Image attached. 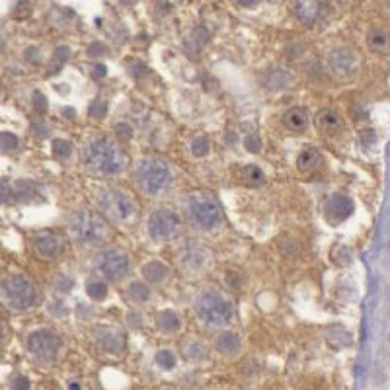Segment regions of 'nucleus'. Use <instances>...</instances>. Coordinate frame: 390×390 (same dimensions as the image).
<instances>
[{
  "instance_id": "14",
  "label": "nucleus",
  "mask_w": 390,
  "mask_h": 390,
  "mask_svg": "<svg viewBox=\"0 0 390 390\" xmlns=\"http://www.w3.org/2000/svg\"><path fill=\"white\" fill-rule=\"evenodd\" d=\"M316 127H318V131L324 135H328V137H334V135L341 133V129H343V119L338 111H334V109H320L318 114H316Z\"/></svg>"
},
{
  "instance_id": "8",
  "label": "nucleus",
  "mask_w": 390,
  "mask_h": 390,
  "mask_svg": "<svg viewBox=\"0 0 390 390\" xmlns=\"http://www.w3.org/2000/svg\"><path fill=\"white\" fill-rule=\"evenodd\" d=\"M96 269L108 281H121L129 269V260L119 250H104L96 256Z\"/></svg>"
},
{
  "instance_id": "35",
  "label": "nucleus",
  "mask_w": 390,
  "mask_h": 390,
  "mask_svg": "<svg viewBox=\"0 0 390 390\" xmlns=\"http://www.w3.org/2000/svg\"><path fill=\"white\" fill-rule=\"evenodd\" d=\"M94 73H96V75L98 76H104L106 75V67H104V65H96V67H94Z\"/></svg>"
},
{
  "instance_id": "19",
  "label": "nucleus",
  "mask_w": 390,
  "mask_h": 390,
  "mask_svg": "<svg viewBox=\"0 0 390 390\" xmlns=\"http://www.w3.org/2000/svg\"><path fill=\"white\" fill-rule=\"evenodd\" d=\"M168 274H170V269H168L164 264H160V262H149V264L142 266V275H145L150 283L164 281L168 277Z\"/></svg>"
},
{
  "instance_id": "27",
  "label": "nucleus",
  "mask_w": 390,
  "mask_h": 390,
  "mask_svg": "<svg viewBox=\"0 0 390 390\" xmlns=\"http://www.w3.org/2000/svg\"><path fill=\"white\" fill-rule=\"evenodd\" d=\"M209 141L205 139V137H197L195 141L191 142V152L195 154V157H205L209 152Z\"/></svg>"
},
{
  "instance_id": "20",
  "label": "nucleus",
  "mask_w": 390,
  "mask_h": 390,
  "mask_svg": "<svg viewBox=\"0 0 390 390\" xmlns=\"http://www.w3.org/2000/svg\"><path fill=\"white\" fill-rule=\"evenodd\" d=\"M157 324L160 330H164V332H176V330H180V316L172 312V310H164V312H158L157 316Z\"/></svg>"
},
{
  "instance_id": "13",
  "label": "nucleus",
  "mask_w": 390,
  "mask_h": 390,
  "mask_svg": "<svg viewBox=\"0 0 390 390\" xmlns=\"http://www.w3.org/2000/svg\"><path fill=\"white\" fill-rule=\"evenodd\" d=\"M328 65L332 68L334 75L338 76H349L353 75V71L357 67V57L353 51L348 49H338L330 53L328 57Z\"/></svg>"
},
{
  "instance_id": "16",
  "label": "nucleus",
  "mask_w": 390,
  "mask_h": 390,
  "mask_svg": "<svg viewBox=\"0 0 390 390\" xmlns=\"http://www.w3.org/2000/svg\"><path fill=\"white\" fill-rule=\"evenodd\" d=\"M283 123L287 129L291 131H295V133H300V131H305L308 125V116L307 111L303 108H291L285 111V116H283Z\"/></svg>"
},
{
  "instance_id": "10",
  "label": "nucleus",
  "mask_w": 390,
  "mask_h": 390,
  "mask_svg": "<svg viewBox=\"0 0 390 390\" xmlns=\"http://www.w3.org/2000/svg\"><path fill=\"white\" fill-rule=\"evenodd\" d=\"M180 231V217L174 211L168 209H158L149 219V233L157 240H166L172 238Z\"/></svg>"
},
{
  "instance_id": "28",
  "label": "nucleus",
  "mask_w": 390,
  "mask_h": 390,
  "mask_svg": "<svg viewBox=\"0 0 390 390\" xmlns=\"http://www.w3.org/2000/svg\"><path fill=\"white\" fill-rule=\"evenodd\" d=\"M158 365L164 367V369H172L176 365V357L172 351H168V349H162V351H158L157 355Z\"/></svg>"
},
{
  "instance_id": "18",
  "label": "nucleus",
  "mask_w": 390,
  "mask_h": 390,
  "mask_svg": "<svg viewBox=\"0 0 390 390\" xmlns=\"http://www.w3.org/2000/svg\"><path fill=\"white\" fill-rule=\"evenodd\" d=\"M297 16L305 24H316V20L320 16V4L318 2H299L297 4Z\"/></svg>"
},
{
  "instance_id": "15",
  "label": "nucleus",
  "mask_w": 390,
  "mask_h": 390,
  "mask_svg": "<svg viewBox=\"0 0 390 390\" xmlns=\"http://www.w3.org/2000/svg\"><path fill=\"white\" fill-rule=\"evenodd\" d=\"M96 340H98V346L104 351H108V353H119L125 348L123 334L116 330V328H100V330H96Z\"/></svg>"
},
{
  "instance_id": "1",
  "label": "nucleus",
  "mask_w": 390,
  "mask_h": 390,
  "mask_svg": "<svg viewBox=\"0 0 390 390\" xmlns=\"http://www.w3.org/2000/svg\"><path fill=\"white\" fill-rule=\"evenodd\" d=\"M84 162L98 174L114 176L119 174L127 166V154L116 141L102 137L88 142V147L84 150Z\"/></svg>"
},
{
  "instance_id": "2",
  "label": "nucleus",
  "mask_w": 390,
  "mask_h": 390,
  "mask_svg": "<svg viewBox=\"0 0 390 390\" xmlns=\"http://www.w3.org/2000/svg\"><path fill=\"white\" fill-rule=\"evenodd\" d=\"M2 297L10 308L28 310L35 305L37 291H35L34 283L24 275H10L2 281Z\"/></svg>"
},
{
  "instance_id": "22",
  "label": "nucleus",
  "mask_w": 390,
  "mask_h": 390,
  "mask_svg": "<svg viewBox=\"0 0 390 390\" xmlns=\"http://www.w3.org/2000/svg\"><path fill=\"white\" fill-rule=\"evenodd\" d=\"M240 178L244 180V183H248V185H252V188L262 185V183H264V180H266L264 172H262V170H260L257 166H254V164H248V166L242 168Z\"/></svg>"
},
{
  "instance_id": "24",
  "label": "nucleus",
  "mask_w": 390,
  "mask_h": 390,
  "mask_svg": "<svg viewBox=\"0 0 390 390\" xmlns=\"http://www.w3.org/2000/svg\"><path fill=\"white\" fill-rule=\"evenodd\" d=\"M129 297L137 303H145V300L150 297V291L147 285H142V283H131L129 285Z\"/></svg>"
},
{
  "instance_id": "25",
  "label": "nucleus",
  "mask_w": 390,
  "mask_h": 390,
  "mask_svg": "<svg viewBox=\"0 0 390 390\" xmlns=\"http://www.w3.org/2000/svg\"><path fill=\"white\" fill-rule=\"evenodd\" d=\"M86 293H88V297H90V299L102 300V299H106V295H108V287H106L102 281H92L86 285Z\"/></svg>"
},
{
  "instance_id": "6",
  "label": "nucleus",
  "mask_w": 390,
  "mask_h": 390,
  "mask_svg": "<svg viewBox=\"0 0 390 390\" xmlns=\"http://www.w3.org/2000/svg\"><path fill=\"white\" fill-rule=\"evenodd\" d=\"M139 182L147 193L157 195L162 190H166L168 183L172 182L170 168L160 160H145L139 166Z\"/></svg>"
},
{
  "instance_id": "23",
  "label": "nucleus",
  "mask_w": 390,
  "mask_h": 390,
  "mask_svg": "<svg viewBox=\"0 0 390 390\" xmlns=\"http://www.w3.org/2000/svg\"><path fill=\"white\" fill-rule=\"evenodd\" d=\"M369 43H371L373 49L384 53V51L390 49V35L386 32H382V30H373L369 34Z\"/></svg>"
},
{
  "instance_id": "34",
  "label": "nucleus",
  "mask_w": 390,
  "mask_h": 390,
  "mask_svg": "<svg viewBox=\"0 0 390 390\" xmlns=\"http://www.w3.org/2000/svg\"><path fill=\"white\" fill-rule=\"evenodd\" d=\"M244 145H246V149L250 152H257L260 150V139H257V135H248L246 139H244Z\"/></svg>"
},
{
  "instance_id": "31",
  "label": "nucleus",
  "mask_w": 390,
  "mask_h": 390,
  "mask_svg": "<svg viewBox=\"0 0 390 390\" xmlns=\"http://www.w3.org/2000/svg\"><path fill=\"white\" fill-rule=\"evenodd\" d=\"M108 114V106L104 102H94L90 106V116L96 117V119H104Z\"/></svg>"
},
{
  "instance_id": "29",
  "label": "nucleus",
  "mask_w": 390,
  "mask_h": 390,
  "mask_svg": "<svg viewBox=\"0 0 390 390\" xmlns=\"http://www.w3.org/2000/svg\"><path fill=\"white\" fill-rule=\"evenodd\" d=\"M0 142H2V149L4 150H14L18 149V139L8 131H4V133L0 135Z\"/></svg>"
},
{
  "instance_id": "11",
  "label": "nucleus",
  "mask_w": 390,
  "mask_h": 390,
  "mask_svg": "<svg viewBox=\"0 0 390 390\" xmlns=\"http://www.w3.org/2000/svg\"><path fill=\"white\" fill-rule=\"evenodd\" d=\"M351 213H353V201L349 200L348 195H340V193L330 195L324 205V215L330 224L343 223Z\"/></svg>"
},
{
  "instance_id": "17",
  "label": "nucleus",
  "mask_w": 390,
  "mask_h": 390,
  "mask_svg": "<svg viewBox=\"0 0 390 390\" xmlns=\"http://www.w3.org/2000/svg\"><path fill=\"white\" fill-rule=\"evenodd\" d=\"M320 164H322V154L315 147L305 149L297 158V166L300 172H315L316 168H320Z\"/></svg>"
},
{
  "instance_id": "32",
  "label": "nucleus",
  "mask_w": 390,
  "mask_h": 390,
  "mask_svg": "<svg viewBox=\"0 0 390 390\" xmlns=\"http://www.w3.org/2000/svg\"><path fill=\"white\" fill-rule=\"evenodd\" d=\"M32 100H34L35 111H39V114H45V111H47V98L43 96L42 92H34Z\"/></svg>"
},
{
  "instance_id": "12",
  "label": "nucleus",
  "mask_w": 390,
  "mask_h": 390,
  "mask_svg": "<svg viewBox=\"0 0 390 390\" xmlns=\"http://www.w3.org/2000/svg\"><path fill=\"white\" fill-rule=\"evenodd\" d=\"M65 248L63 238L55 233H39L34 236V250L42 260H53Z\"/></svg>"
},
{
  "instance_id": "26",
  "label": "nucleus",
  "mask_w": 390,
  "mask_h": 390,
  "mask_svg": "<svg viewBox=\"0 0 390 390\" xmlns=\"http://www.w3.org/2000/svg\"><path fill=\"white\" fill-rule=\"evenodd\" d=\"M73 152V145L68 141H63V139H55L53 141V154L59 158H68Z\"/></svg>"
},
{
  "instance_id": "33",
  "label": "nucleus",
  "mask_w": 390,
  "mask_h": 390,
  "mask_svg": "<svg viewBox=\"0 0 390 390\" xmlns=\"http://www.w3.org/2000/svg\"><path fill=\"white\" fill-rule=\"evenodd\" d=\"M30 389V382H28V379L25 377H14L12 379V382H10V390H28Z\"/></svg>"
},
{
  "instance_id": "4",
  "label": "nucleus",
  "mask_w": 390,
  "mask_h": 390,
  "mask_svg": "<svg viewBox=\"0 0 390 390\" xmlns=\"http://www.w3.org/2000/svg\"><path fill=\"white\" fill-rule=\"evenodd\" d=\"M190 213L193 223L200 228H215L217 224L223 221V213H221V205L211 193H195L190 200Z\"/></svg>"
},
{
  "instance_id": "7",
  "label": "nucleus",
  "mask_w": 390,
  "mask_h": 390,
  "mask_svg": "<svg viewBox=\"0 0 390 390\" xmlns=\"http://www.w3.org/2000/svg\"><path fill=\"white\" fill-rule=\"evenodd\" d=\"M102 211L114 221H129L135 215V201L123 191L108 190L100 195Z\"/></svg>"
},
{
  "instance_id": "30",
  "label": "nucleus",
  "mask_w": 390,
  "mask_h": 390,
  "mask_svg": "<svg viewBox=\"0 0 390 390\" xmlns=\"http://www.w3.org/2000/svg\"><path fill=\"white\" fill-rule=\"evenodd\" d=\"M116 133L121 141H129V139L133 137V127H131L129 123H117Z\"/></svg>"
},
{
  "instance_id": "3",
  "label": "nucleus",
  "mask_w": 390,
  "mask_h": 390,
  "mask_svg": "<svg viewBox=\"0 0 390 390\" xmlns=\"http://www.w3.org/2000/svg\"><path fill=\"white\" fill-rule=\"evenodd\" d=\"M71 231L76 240L98 244L108 236V224L94 211H78L71 221Z\"/></svg>"
},
{
  "instance_id": "21",
  "label": "nucleus",
  "mask_w": 390,
  "mask_h": 390,
  "mask_svg": "<svg viewBox=\"0 0 390 390\" xmlns=\"http://www.w3.org/2000/svg\"><path fill=\"white\" fill-rule=\"evenodd\" d=\"M217 348H219V351L226 353V355H234V353L240 349V340H238V336H236V334L226 332L223 334V336H219Z\"/></svg>"
},
{
  "instance_id": "9",
  "label": "nucleus",
  "mask_w": 390,
  "mask_h": 390,
  "mask_svg": "<svg viewBox=\"0 0 390 390\" xmlns=\"http://www.w3.org/2000/svg\"><path fill=\"white\" fill-rule=\"evenodd\" d=\"M28 349L32 351L35 359H39L43 363H51L57 359L61 340H59L57 334H53L51 330H37L30 336Z\"/></svg>"
},
{
  "instance_id": "5",
  "label": "nucleus",
  "mask_w": 390,
  "mask_h": 390,
  "mask_svg": "<svg viewBox=\"0 0 390 390\" xmlns=\"http://www.w3.org/2000/svg\"><path fill=\"white\" fill-rule=\"evenodd\" d=\"M197 315L205 324L224 326L231 320L233 308H231V303L221 297L219 293H205L197 300Z\"/></svg>"
}]
</instances>
